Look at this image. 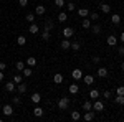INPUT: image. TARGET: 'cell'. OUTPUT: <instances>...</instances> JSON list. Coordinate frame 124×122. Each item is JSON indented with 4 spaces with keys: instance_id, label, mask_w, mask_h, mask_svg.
I'll return each instance as SVG.
<instances>
[{
    "instance_id": "cell-50",
    "label": "cell",
    "mask_w": 124,
    "mask_h": 122,
    "mask_svg": "<svg viewBox=\"0 0 124 122\" xmlns=\"http://www.w3.org/2000/svg\"><path fill=\"white\" fill-rule=\"evenodd\" d=\"M121 71H124V61L121 63Z\"/></svg>"
},
{
    "instance_id": "cell-29",
    "label": "cell",
    "mask_w": 124,
    "mask_h": 122,
    "mask_svg": "<svg viewBox=\"0 0 124 122\" xmlns=\"http://www.w3.org/2000/svg\"><path fill=\"white\" fill-rule=\"evenodd\" d=\"M37 65V58H33V56H30V58H27V66H35Z\"/></svg>"
},
{
    "instance_id": "cell-16",
    "label": "cell",
    "mask_w": 124,
    "mask_h": 122,
    "mask_svg": "<svg viewBox=\"0 0 124 122\" xmlns=\"http://www.w3.org/2000/svg\"><path fill=\"white\" fill-rule=\"evenodd\" d=\"M68 18H70V17H68L66 12H60V15H58V22H60V23H65Z\"/></svg>"
},
{
    "instance_id": "cell-34",
    "label": "cell",
    "mask_w": 124,
    "mask_h": 122,
    "mask_svg": "<svg viewBox=\"0 0 124 122\" xmlns=\"http://www.w3.org/2000/svg\"><path fill=\"white\" fill-rule=\"evenodd\" d=\"M23 68H25V63H23V61H17V63H15V69H17V71H23Z\"/></svg>"
},
{
    "instance_id": "cell-23",
    "label": "cell",
    "mask_w": 124,
    "mask_h": 122,
    "mask_svg": "<svg viewBox=\"0 0 124 122\" xmlns=\"http://www.w3.org/2000/svg\"><path fill=\"white\" fill-rule=\"evenodd\" d=\"M111 22H113L114 25H119V23H121V17H119V13H114V15H111Z\"/></svg>"
},
{
    "instance_id": "cell-10",
    "label": "cell",
    "mask_w": 124,
    "mask_h": 122,
    "mask_svg": "<svg viewBox=\"0 0 124 122\" xmlns=\"http://www.w3.org/2000/svg\"><path fill=\"white\" fill-rule=\"evenodd\" d=\"M99 8H101L103 13H109V12H111V5H108L106 2H101V3H99Z\"/></svg>"
},
{
    "instance_id": "cell-17",
    "label": "cell",
    "mask_w": 124,
    "mask_h": 122,
    "mask_svg": "<svg viewBox=\"0 0 124 122\" xmlns=\"http://www.w3.org/2000/svg\"><path fill=\"white\" fill-rule=\"evenodd\" d=\"M22 74L25 76V78H30V76L33 74V69H31L30 66H25V68H23V71H22Z\"/></svg>"
},
{
    "instance_id": "cell-48",
    "label": "cell",
    "mask_w": 124,
    "mask_h": 122,
    "mask_svg": "<svg viewBox=\"0 0 124 122\" xmlns=\"http://www.w3.org/2000/svg\"><path fill=\"white\" fill-rule=\"evenodd\" d=\"M3 79H5V74H3V71H0V83H2Z\"/></svg>"
},
{
    "instance_id": "cell-20",
    "label": "cell",
    "mask_w": 124,
    "mask_h": 122,
    "mask_svg": "<svg viewBox=\"0 0 124 122\" xmlns=\"http://www.w3.org/2000/svg\"><path fill=\"white\" fill-rule=\"evenodd\" d=\"M31 102H35V104H40V101H41V96H40V93H33L31 94Z\"/></svg>"
},
{
    "instance_id": "cell-22",
    "label": "cell",
    "mask_w": 124,
    "mask_h": 122,
    "mask_svg": "<svg viewBox=\"0 0 124 122\" xmlns=\"http://www.w3.org/2000/svg\"><path fill=\"white\" fill-rule=\"evenodd\" d=\"M50 38H51V31H46V30H43V31H41V40H43V41H48Z\"/></svg>"
},
{
    "instance_id": "cell-43",
    "label": "cell",
    "mask_w": 124,
    "mask_h": 122,
    "mask_svg": "<svg viewBox=\"0 0 124 122\" xmlns=\"http://www.w3.org/2000/svg\"><path fill=\"white\" fill-rule=\"evenodd\" d=\"M18 5L20 7H27L28 5V0H18Z\"/></svg>"
},
{
    "instance_id": "cell-46",
    "label": "cell",
    "mask_w": 124,
    "mask_h": 122,
    "mask_svg": "<svg viewBox=\"0 0 124 122\" xmlns=\"http://www.w3.org/2000/svg\"><path fill=\"white\" fill-rule=\"evenodd\" d=\"M91 59H93V63H94V65H98V63L101 61V58H99V56H93Z\"/></svg>"
},
{
    "instance_id": "cell-15",
    "label": "cell",
    "mask_w": 124,
    "mask_h": 122,
    "mask_svg": "<svg viewBox=\"0 0 124 122\" xmlns=\"http://www.w3.org/2000/svg\"><path fill=\"white\" fill-rule=\"evenodd\" d=\"M83 79H85V84H94V76H93V74L83 76Z\"/></svg>"
},
{
    "instance_id": "cell-18",
    "label": "cell",
    "mask_w": 124,
    "mask_h": 122,
    "mask_svg": "<svg viewBox=\"0 0 124 122\" xmlns=\"http://www.w3.org/2000/svg\"><path fill=\"white\" fill-rule=\"evenodd\" d=\"M96 74L99 76V78H106L108 76V69H106L104 66H101V68H98V73Z\"/></svg>"
},
{
    "instance_id": "cell-44",
    "label": "cell",
    "mask_w": 124,
    "mask_h": 122,
    "mask_svg": "<svg viewBox=\"0 0 124 122\" xmlns=\"http://www.w3.org/2000/svg\"><path fill=\"white\" fill-rule=\"evenodd\" d=\"M7 69V63L5 61H0V71H5Z\"/></svg>"
},
{
    "instance_id": "cell-11",
    "label": "cell",
    "mask_w": 124,
    "mask_h": 122,
    "mask_svg": "<svg viewBox=\"0 0 124 122\" xmlns=\"http://www.w3.org/2000/svg\"><path fill=\"white\" fill-rule=\"evenodd\" d=\"M53 27H55L53 20H51V18H48L46 22H45V27H43V30H46V31H51V30H53Z\"/></svg>"
},
{
    "instance_id": "cell-49",
    "label": "cell",
    "mask_w": 124,
    "mask_h": 122,
    "mask_svg": "<svg viewBox=\"0 0 124 122\" xmlns=\"http://www.w3.org/2000/svg\"><path fill=\"white\" fill-rule=\"evenodd\" d=\"M119 38H121V41H123V43H124V31H123V33H121V36H119Z\"/></svg>"
},
{
    "instance_id": "cell-28",
    "label": "cell",
    "mask_w": 124,
    "mask_h": 122,
    "mask_svg": "<svg viewBox=\"0 0 124 122\" xmlns=\"http://www.w3.org/2000/svg\"><path fill=\"white\" fill-rule=\"evenodd\" d=\"M79 119H81L79 111H73V112H71V121H79Z\"/></svg>"
},
{
    "instance_id": "cell-47",
    "label": "cell",
    "mask_w": 124,
    "mask_h": 122,
    "mask_svg": "<svg viewBox=\"0 0 124 122\" xmlns=\"http://www.w3.org/2000/svg\"><path fill=\"white\" fill-rule=\"evenodd\" d=\"M103 96H104L106 99H109V97H111V91H104V94H103Z\"/></svg>"
},
{
    "instance_id": "cell-37",
    "label": "cell",
    "mask_w": 124,
    "mask_h": 122,
    "mask_svg": "<svg viewBox=\"0 0 124 122\" xmlns=\"http://www.w3.org/2000/svg\"><path fill=\"white\" fill-rule=\"evenodd\" d=\"M25 18H27V22H28V23H33V22H35V13H28Z\"/></svg>"
},
{
    "instance_id": "cell-51",
    "label": "cell",
    "mask_w": 124,
    "mask_h": 122,
    "mask_svg": "<svg viewBox=\"0 0 124 122\" xmlns=\"http://www.w3.org/2000/svg\"><path fill=\"white\" fill-rule=\"evenodd\" d=\"M0 17H2V12H0Z\"/></svg>"
},
{
    "instance_id": "cell-2",
    "label": "cell",
    "mask_w": 124,
    "mask_h": 122,
    "mask_svg": "<svg viewBox=\"0 0 124 122\" xmlns=\"http://www.w3.org/2000/svg\"><path fill=\"white\" fill-rule=\"evenodd\" d=\"M83 71H81V69H79V68H76V69H73V71H71V78H73V79H75V81H79V79H83Z\"/></svg>"
},
{
    "instance_id": "cell-7",
    "label": "cell",
    "mask_w": 124,
    "mask_h": 122,
    "mask_svg": "<svg viewBox=\"0 0 124 122\" xmlns=\"http://www.w3.org/2000/svg\"><path fill=\"white\" fill-rule=\"evenodd\" d=\"M60 46H61V50H65V51H68V50H71V41L68 40V38H65L61 43H60Z\"/></svg>"
},
{
    "instance_id": "cell-26",
    "label": "cell",
    "mask_w": 124,
    "mask_h": 122,
    "mask_svg": "<svg viewBox=\"0 0 124 122\" xmlns=\"http://www.w3.org/2000/svg\"><path fill=\"white\" fill-rule=\"evenodd\" d=\"M66 10H68V12H75V10H76V3H75V2H70V0H68V3H66Z\"/></svg>"
},
{
    "instance_id": "cell-32",
    "label": "cell",
    "mask_w": 124,
    "mask_h": 122,
    "mask_svg": "<svg viewBox=\"0 0 124 122\" xmlns=\"http://www.w3.org/2000/svg\"><path fill=\"white\" fill-rule=\"evenodd\" d=\"M114 102L117 104V106H124V96H116Z\"/></svg>"
},
{
    "instance_id": "cell-45",
    "label": "cell",
    "mask_w": 124,
    "mask_h": 122,
    "mask_svg": "<svg viewBox=\"0 0 124 122\" xmlns=\"http://www.w3.org/2000/svg\"><path fill=\"white\" fill-rule=\"evenodd\" d=\"M117 55H119V56H124V46L117 48Z\"/></svg>"
},
{
    "instance_id": "cell-33",
    "label": "cell",
    "mask_w": 124,
    "mask_h": 122,
    "mask_svg": "<svg viewBox=\"0 0 124 122\" xmlns=\"http://www.w3.org/2000/svg\"><path fill=\"white\" fill-rule=\"evenodd\" d=\"M17 45H20V46H23V45H27V38H25V36H22V35H20V36L17 38Z\"/></svg>"
},
{
    "instance_id": "cell-27",
    "label": "cell",
    "mask_w": 124,
    "mask_h": 122,
    "mask_svg": "<svg viewBox=\"0 0 124 122\" xmlns=\"http://www.w3.org/2000/svg\"><path fill=\"white\" fill-rule=\"evenodd\" d=\"M83 111H93V102H91V101L83 102Z\"/></svg>"
},
{
    "instance_id": "cell-5",
    "label": "cell",
    "mask_w": 124,
    "mask_h": 122,
    "mask_svg": "<svg viewBox=\"0 0 124 122\" xmlns=\"http://www.w3.org/2000/svg\"><path fill=\"white\" fill-rule=\"evenodd\" d=\"M93 111H94V112H103V111H104V104L101 102V101L93 102Z\"/></svg>"
},
{
    "instance_id": "cell-12",
    "label": "cell",
    "mask_w": 124,
    "mask_h": 122,
    "mask_svg": "<svg viewBox=\"0 0 124 122\" xmlns=\"http://www.w3.org/2000/svg\"><path fill=\"white\" fill-rule=\"evenodd\" d=\"M28 31L31 33V35H37L40 31V27L37 25V23H30V28H28Z\"/></svg>"
},
{
    "instance_id": "cell-38",
    "label": "cell",
    "mask_w": 124,
    "mask_h": 122,
    "mask_svg": "<svg viewBox=\"0 0 124 122\" xmlns=\"http://www.w3.org/2000/svg\"><path fill=\"white\" fill-rule=\"evenodd\" d=\"M93 33L94 35H99L101 33V25H93Z\"/></svg>"
},
{
    "instance_id": "cell-21",
    "label": "cell",
    "mask_w": 124,
    "mask_h": 122,
    "mask_svg": "<svg viewBox=\"0 0 124 122\" xmlns=\"http://www.w3.org/2000/svg\"><path fill=\"white\" fill-rule=\"evenodd\" d=\"M27 89H28V86L23 84V83H20V84L17 86V91H18L20 94H25V93H27Z\"/></svg>"
},
{
    "instance_id": "cell-31",
    "label": "cell",
    "mask_w": 124,
    "mask_h": 122,
    "mask_svg": "<svg viewBox=\"0 0 124 122\" xmlns=\"http://www.w3.org/2000/svg\"><path fill=\"white\" fill-rule=\"evenodd\" d=\"M81 25H83V28H85V30L91 28V20H89V18H83V23H81Z\"/></svg>"
},
{
    "instance_id": "cell-6",
    "label": "cell",
    "mask_w": 124,
    "mask_h": 122,
    "mask_svg": "<svg viewBox=\"0 0 124 122\" xmlns=\"http://www.w3.org/2000/svg\"><path fill=\"white\" fill-rule=\"evenodd\" d=\"M45 13H46V7H45V5H37V8H35V15L43 17Z\"/></svg>"
},
{
    "instance_id": "cell-3",
    "label": "cell",
    "mask_w": 124,
    "mask_h": 122,
    "mask_svg": "<svg viewBox=\"0 0 124 122\" xmlns=\"http://www.w3.org/2000/svg\"><path fill=\"white\" fill-rule=\"evenodd\" d=\"M2 112L5 114L7 117H10V115H13V106H12V104H5V106L2 107Z\"/></svg>"
},
{
    "instance_id": "cell-36",
    "label": "cell",
    "mask_w": 124,
    "mask_h": 122,
    "mask_svg": "<svg viewBox=\"0 0 124 122\" xmlns=\"http://www.w3.org/2000/svg\"><path fill=\"white\" fill-rule=\"evenodd\" d=\"M79 48H81L79 41H73V43H71V50H75V51H79Z\"/></svg>"
},
{
    "instance_id": "cell-41",
    "label": "cell",
    "mask_w": 124,
    "mask_h": 122,
    "mask_svg": "<svg viewBox=\"0 0 124 122\" xmlns=\"http://www.w3.org/2000/svg\"><path fill=\"white\" fill-rule=\"evenodd\" d=\"M12 101H13L15 106H20V104H22V99H20L18 96H13V97H12Z\"/></svg>"
},
{
    "instance_id": "cell-39",
    "label": "cell",
    "mask_w": 124,
    "mask_h": 122,
    "mask_svg": "<svg viewBox=\"0 0 124 122\" xmlns=\"http://www.w3.org/2000/svg\"><path fill=\"white\" fill-rule=\"evenodd\" d=\"M89 20H93V22H96V20H99V15H98L96 12H91V13H89Z\"/></svg>"
},
{
    "instance_id": "cell-42",
    "label": "cell",
    "mask_w": 124,
    "mask_h": 122,
    "mask_svg": "<svg viewBox=\"0 0 124 122\" xmlns=\"http://www.w3.org/2000/svg\"><path fill=\"white\" fill-rule=\"evenodd\" d=\"M116 94H117V96H124V86H117Z\"/></svg>"
},
{
    "instance_id": "cell-9",
    "label": "cell",
    "mask_w": 124,
    "mask_h": 122,
    "mask_svg": "<svg viewBox=\"0 0 124 122\" xmlns=\"http://www.w3.org/2000/svg\"><path fill=\"white\" fill-rule=\"evenodd\" d=\"M106 43H108V46H116V45H117V38H116L114 35H111V36H108Z\"/></svg>"
},
{
    "instance_id": "cell-30",
    "label": "cell",
    "mask_w": 124,
    "mask_h": 122,
    "mask_svg": "<svg viewBox=\"0 0 124 122\" xmlns=\"http://www.w3.org/2000/svg\"><path fill=\"white\" fill-rule=\"evenodd\" d=\"M89 97H91V99H98V97H99V91H98V89H91V91H89Z\"/></svg>"
},
{
    "instance_id": "cell-40",
    "label": "cell",
    "mask_w": 124,
    "mask_h": 122,
    "mask_svg": "<svg viewBox=\"0 0 124 122\" xmlns=\"http://www.w3.org/2000/svg\"><path fill=\"white\" fill-rule=\"evenodd\" d=\"M12 81H13L15 84H20V83H22V76H20V74H15V76H13V79H12Z\"/></svg>"
},
{
    "instance_id": "cell-14",
    "label": "cell",
    "mask_w": 124,
    "mask_h": 122,
    "mask_svg": "<svg viewBox=\"0 0 124 122\" xmlns=\"http://www.w3.org/2000/svg\"><path fill=\"white\" fill-rule=\"evenodd\" d=\"M17 87H15V84H13V81H8V83H5V91L7 93H13Z\"/></svg>"
},
{
    "instance_id": "cell-13",
    "label": "cell",
    "mask_w": 124,
    "mask_h": 122,
    "mask_svg": "<svg viewBox=\"0 0 124 122\" xmlns=\"http://www.w3.org/2000/svg\"><path fill=\"white\" fill-rule=\"evenodd\" d=\"M53 83H55V84H61V83H63V74H61V73L53 74Z\"/></svg>"
},
{
    "instance_id": "cell-8",
    "label": "cell",
    "mask_w": 124,
    "mask_h": 122,
    "mask_svg": "<svg viewBox=\"0 0 124 122\" xmlns=\"http://www.w3.org/2000/svg\"><path fill=\"white\" fill-rule=\"evenodd\" d=\"M83 119H85L86 122H91L93 119H94V111H86L85 115H83Z\"/></svg>"
},
{
    "instance_id": "cell-1",
    "label": "cell",
    "mask_w": 124,
    "mask_h": 122,
    "mask_svg": "<svg viewBox=\"0 0 124 122\" xmlns=\"http://www.w3.org/2000/svg\"><path fill=\"white\" fill-rule=\"evenodd\" d=\"M68 106H70V99H68V97H61V99L58 101V107H60L61 111H66Z\"/></svg>"
},
{
    "instance_id": "cell-24",
    "label": "cell",
    "mask_w": 124,
    "mask_h": 122,
    "mask_svg": "<svg viewBox=\"0 0 124 122\" xmlns=\"http://www.w3.org/2000/svg\"><path fill=\"white\" fill-rule=\"evenodd\" d=\"M33 115H35V117H41V115H43V109H41L40 106H37V107L33 109Z\"/></svg>"
},
{
    "instance_id": "cell-19",
    "label": "cell",
    "mask_w": 124,
    "mask_h": 122,
    "mask_svg": "<svg viewBox=\"0 0 124 122\" xmlns=\"http://www.w3.org/2000/svg\"><path fill=\"white\" fill-rule=\"evenodd\" d=\"M76 12H78V15H79L81 18H86V17L89 15V10H88V8H78Z\"/></svg>"
},
{
    "instance_id": "cell-35",
    "label": "cell",
    "mask_w": 124,
    "mask_h": 122,
    "mask_svg": "<svg viewBox=\"0 0 124 122\" xmlns=\"http://www.w3.org/2000/svg\"><path fill=\"white\" fill-rule=\"evenodd\" d=\"M55 5H56L58 8H63L66 5V0H55Z\"/></svg>"
},
{
    "instance_id": "cell-25",
    "label": "cell",
    "mask_w": 124,
    "mask_h": 122,
    "mask_svg": "<svg viewBox=\"0 0 124 122\" xmlns=\"http://www.w3.org/2000/svg\"><path fill=\"white\" fill-rule=\"evenodd\" d=\"M68 91H70V94H76L78 91H79V86H78V84H70Z\"/></svg>"
},
{
    "instance_id": "cell-4",
    "label": "cell",
    "mask_w": 124,
    "mask_h": 122,
    "mask_svg": "<svg viewBox=\"0 0 124 122\" xmlns=\"http://www.w3.org/2000/svg\"><path fill=\"white\" fill-rule=\"evenodd\" d=\"M61 35H63L65 38H71L73 35H75V30L71 28V27H65V28L61 30Z\"/></svg>"
}]
</instances>
